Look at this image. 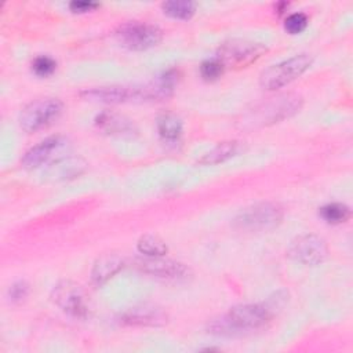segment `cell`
Masks as SVG:
<instances>
[{"label": "cell", "mask_w": 353, "mask_h": 353, "mask_svg": "<svg viewBox=\"0 0 353 353\" xmlns=\"http://www.w3.org/2000/svg\"><path fill=\"white\" fill-rule=\"evenodd\" d=\"M284 211L280 204L261 201L241 210L234 218V226L250 232H266L279 226L283 221Z\"/></svg>", "instance_id": "6da1fadb"}, {"label": "cell", "mask_w": 353, "mask_h": 353, "mask_svg": "<svg viewBox=\"0 0 353 353\" xmlns=\"http://www.w3.org/2000/svg\"><path fill=\"white\" fill-rule=\"evenodd\" d=\"M182 120L174 113H164L157 119V131L164 141H176L182 135Z\"/></svg>", "instance_id": "ac0fdd59"}, {"label": "cell", "mask_w": 353, "mask_h": 353, "mask_svg": "<svg viewBox=\"0 0 353 353\" xmlns=\"http://www.w3.org/2000/svg\"><path fill=\"white\" fill-rule=\"evenodd\" d=\"M225 70V66L221 63L219 59L216 58H211V59H205L201 66H200V74L204 80L207 81H214L218 80L222 73Z\"/></svg>", "instance_id": "7402d4cb"}, {"label": "cell", "mask_w": 353, "mask_h": 353, "mask_svg": "<svg viewBox=\"0 0 353 353\" xmlns=\"http://www.w3.org/2000/svg\"><path fill=\"white\" fill-rule=\"evenodd\" d=\"M99 7L98 3H94V1H72L69 3V8L72 12H88V11H92L94 8Z\"/></svg>", "instance_id": "484cf974"}, {"label": "cell", "mask_w": 353, "mask_h": 353, "mask_svg": "<svg viewBox=\"0 0 353 353\" xmlns=\"http://www.w3.org/2000/svg\"><path fill=\"white\" fill-rule=\"evenodd\" d=\"M313 63V57L310 54H298L279 63L266 68L259 76V84L265 90L281 88L301 74H303Z\"/></svg>", "instance_id": "7a4b0ae2"}, {"label": "cell", "mask_w": 353, "mask_h": 353, "mask_svg": "<svg viewBox=\"0 0 353 353\" xmlns=\"http://www.w3.org/2000/svg\"><path fill=\"white\" fill-rule=\"evenodd\" d=\"M85 167L87 164L83 159L68 156L48 165L46 174H47V178H50L51 181H65V179H72L79 176L81 172H84Z\"/></svg>", "instance_id": "9a60e30c"}, {"label": "cell", "mask_w": 353, "mask_h": 353, "mask_svg": "<svg viewBox=\"0 0 353 353\" xmlns=\"http://www.w3.org/2000/svg\"><path fill=\"white\" fill-rule=\"evenodd\" d=\"M63 103L58 98H39L29 102L19 113V125L26 132L47 127L62 113Z\"/></svg>", "instance_id": "8992f818"}, {"label": "cell", "mask_w": 353, "mask_h": 353, "mask_svg": "<svg viewBox=\"0 0 353 353\" xmlns=\"http://www.w3.org/2000/svg\"><path fill=\"white\" fill-rule=\"evenodd\" d=\"M121 320L123 323L130 325L159 327V325H164L168 321V316L161 307L156 305L142 303V305H137L127 309L121 314Z\"/></svg>", "instance_id": "4fadbf2b"}, {"label": "cell", "mask_w": 353, "mask_h": 353, "mask_svg": "<svg viewBox=\"0 0 353 353\" xmlns=\"http://www.w3.org/2000/svg\"><path fill=\"white\" fill-rule=\"evenodd\" d=\"M29 295V284L23 280L15 281L10 288H8V298L14 303L22 302L26 296Z\"/></svg>", "instance_id": "d4e9b609"}, {"label": "cell", "mask_w": 353, "mask_h": 353, "mask_svg": "<svg viewBox=\"0 0 353 353\" xmlns=\"http://www.w3.org/2000/svg\"><path fill=\"white\" fill-rule=\"evenodd\" d=\"M124 268V259L117 254H103L101 255L92 266L91 280L97 285L105 284L116 273Z\"/></svg>", "instance_id": "5bb4252c"}, {"label": "cell", "mask_w": 353, "mask_h": 353, "mask_svg": "<svg viewBox=\"0 0 353 353\" xmlns=\"http://www.w3.org/2000/svg\"><path fill=\"white\" fill-rule=\"evenodd\" d=\"M81 97L87 101L121 103L128 101H148L145 85H110L85 90Z\"/></svg>", "instance_id": "7c38bea8"}, {"label": "cell", "mask_w": 353, "mask_h": 353, "mask_svg": "<svg viewBox=\"0 0 353 353\" xmlns=\"http://www.w3.org/2000/svg\"><path fill=\"white\" fill-rule=\"evenodd\" d=\"M85 298L87 296L83 288L69 280L59 281L51 292L52 302L65 313L77 319H84L88 314V305Z\"/></svg>", "instance_id": "9c48e42d"}, {"label": "cell", "mask_w": 353, "mask_h": 353, "mask_svg": "<svg viewBox=\"0 0 353 353\" xmlns=\"http://www.w3.org/2000/svg\"><path fill=\"white\" fill-rule=\"evenodd\" d=\"M95 124L99 130L112 135L132 134L135 131V127L130 119L109 110L99 113L95 119Z\"/></svg>", "instance_id": "2e32d148"}, {"label": "cell", "mask_w": 353, "mask_h": 353, "mask_svg": "<svg viewBox=\"0 0 353 353\" xmlns=\"http://www.w3.org/2000/svg\"><path fill=\"white\" fill-rule=\"evenodd\" d=\"M265 52H266V47L261 43L233 39V40L225 41L218 48L215 58L219 59L225 68L241 69L258 61Z\"/></svg>", "instance_id": "5b68a950"}, {"label": "cell", "mask_w": 353, "mask_h": 353, "mask_svg": "<svg viewBox=\"0 0 353 353\" xmlns=\"http://www.w3.org/2000/svg\"><path fill=\"white\" fill-rule=\"evenodd\" d=\"M285 7H288V4H287V3H279V4L276 6V10H277V12H279V14H281V12L284 11V8H285Z\"/></svg>", "instance_id": "4316f807"}, {"label": "cell", "mask_w": 353, "mask_h": 353, "mask_svg": "<svg viewBox=\"0 0 353 353\" xmlns=\"http://www.w3.org/2000/svg\"><path fill=\"white\" fill-rule=\"evenodd\" d=\"M225 316L239 335H243L265 327L272 320L273 312L265 303H241L233 306Z\"/></svg>", "instance_id": "ba28073f"}, {"label": "cell", "mask_w": 353, "mask_h": 353, "mask_svg": "<svg viewBox=\"0 0 353 353\" xmlns=\"http://www.w3.org/2000/svg\"><path fill=\"white\" fill-rule=\"evenodd\" d=\"M161 10L174 19H189L196 11V4L189 0H170L161 4Z\"/></svg>", "instance_id": "d6986e66"}, {"label": "cell", "mask_w": 353, "mask_h": 353, "mask_svg": "<svg viewBox=\"0 0 353 353\" xmlns=\"http://www.w3.org/2000/svg\"><path fill=\"white\" fill-rule=\"evenodd\" d=\"M57 68V62L55 59H52L48 55H40L36 57L32 62V70L34 74L40 76V77H47L51 76L55 72Z\"/></svg>", "instance_id": "603a6c76"}, {"label": "cell", "mask_w": 353, "mask_h": 353, "mask_svg": "<svg viewBox=\"0 0 353 353\" xmlns=\"http://www.w3.org/2000/svg\"><path fill=\"white\" fill-rule=\"evenodd\" d=\"M328 255V247L323 237L307 233L298 236L288 247V256L294 261L314 266L320 265Z\"/></svg>", "instance_id": "30bf717a"}, {"label": "cell", "mask_w": 353, "mask_h": 353, "mask_svg": "<svg viewBox=\"0 0 353 353\" xmlns=\"http://www.w3.org/2000/svg\"><path fill=\"white\" fill-rule=\"evenodd\" d=\"M307 26V17L303 12H294L288 15L284 21V29L290 34H298L303 32Z\"/></svg>", "instance_id": "cb8c5ba5"}, {"label": "cell", "mask_w": 353, "mask_h": 353, "mask_svg": "<svg viewBox=\"0 0 353 353\" xmlns=\"http://www.w3.org/2000/svg\"><path fill=\"white\" fill-rule=\"evenodd\" d=\"M302 97L298 94H283L258 105L251 112V121L254 124L268 125L283 121L302 108Z\"/></svg>", "instance_id": "277c9868"}, {"label": "cell", "mask_w": 353, "mask_h": 353, "mask_svg": "<svg viewBox=\"0 0 353 353\" xmlns=\"http://www.w3.org/2000/svg\"><path fill=\"white\" fill-rule=\"evenodd\" d=\"M138 251L145 256H163L168 251L167 244L159 236L143 234L137 243Z\"/></svg>", "instance_id": "ffe728a7"}, {"label": "cell", "mask_w": 353, "mask_h": 353, "mask_svg": "<svg viewBox=\"0 0 353 353\" xmlns=\"http://www.w3.org/2000/svg\"><path fill=\"white\" fill-rule=\"evenodd\" d=\"M70 149L72 145L69 138L65 135H52L26 150L21 159V163L28 170L51 165L68 157Z\"/></svg>", "instance_id": "3957f363"}, {"label": "cell", "mask_w": 353, "mask_h": 353, "mask_svg": "<svg viewBox=\"0 0 353 353\" xmlns=\"http://www.w3.org/2000/svg\"><path fill=\"white\" fill-rule=\"evenodd\" d=\"M240 150V142L237 141H226L218 143L215 148H212L208 153H205L199 163L205 164V165H212V164H219L226 161L228 159L236 156Z\"/></svg>", "instance_id": "e0dca14e"}, {"label": "cell", "mask_w": 353, "mask_h": 353, "mask_svg": "<svg viewBox=\"0 0 353 353\" xmlns=\"http://www.w3.org/2000/svg\"><path fill=\"white\" fill-rule=\"evenodd\" d=\"M320 216L331 225L343 223L350 218V210L342 203H330L320 208Z\"/></svg>", "instance_id": "44dd1931"}, {"label": "cell", "mask_w": 353, "mask_h": 353, "mask_svg": "<svg viewBox=\"0 0 353 353\" xmlns=\"http://www.w3.org/2000/svg\"><path fill=\"white\" fill-rule=\"evenodd\" d=\"M163 32L159 26L145 22H127L116 30L119 43L132 51H143L161 41Z\"/></svg>", "instance_id": "52a82bcc"}, {"label": "cell", "mask_w": 353, "mask_h": 353, "mask_svg": "<svg viewBox=\"0 0 353 353\" xmlns=\"http://www.w3.org/2000/svg\"><path fill=\"white\" fill-rule=\"evenodd\" d=\"M137 268L153 277L161 280L179 281L186 280L190 276V269L178 261L165 259L163 256H146L137 261Z\"/></svg>", "instance_id": "8fae6325"}]
</instances>
